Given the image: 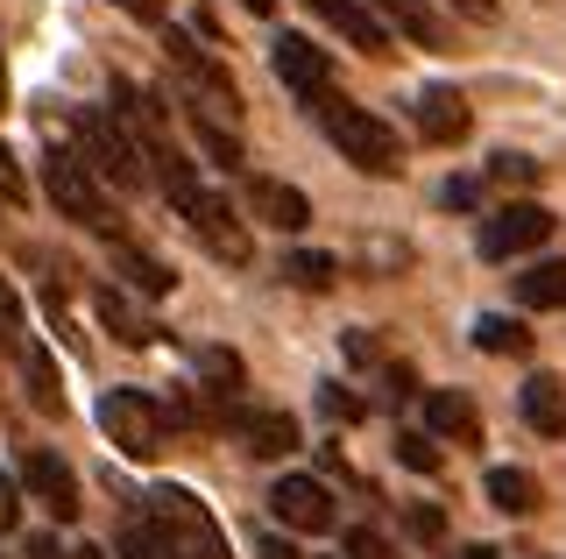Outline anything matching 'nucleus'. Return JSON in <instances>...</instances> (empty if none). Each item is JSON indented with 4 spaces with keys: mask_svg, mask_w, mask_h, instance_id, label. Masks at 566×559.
<instances>
[{
    "mask_svg": "<svg viewBox=\"0 0 566 559\" xmlns=\"http://www.w3.org/2000/svg\"><path fill=\"white\" fill-rule=\"evenodd\" d=\"M71 135H78V156H85V170L106 184H120V191H142L149 184V156H142V143L120 120H106L99 107H78L71 114Z\"/></svg>",
    "mask_w": 566,
    "mask_h": 559,
    "instance_id": "f257e3e1",
    "label": "nucleus"
},
{
    "mask_svg": "<svg viewBox=\"0 0 566 559\" xmlns=\"http://www.w3.org/2000/svg\"><path fill=\"white\" fill-rule=\"evenodd\" d=\"M326 143L347 156V164H361L368 178H397L403 170V149H397V128H389L382 114L354 107V99H333L326 107Z\"/></svg>",
    "mask_w": 566,
    "mask_h": 559,
    "instance_id": "f03ea898",
    "label": "nucleus"
},
{
    "mask_svg": "<svg viewBox=\"0 0 566 559\" xmlns=\"http://www.w3.org/2000/svg\"><path fill=\"white\" fill-rule=\"evenodd\" d=\"M149 524L164 531V546L177 559H227L220 524H212V510L191 496V488H156V496H149Z\"/></svg>",
    "mask_w": 566,
    "mask_h": 559,
    "instance_id": "7ed1b4c3",
    "label": "nucleus"
},
{
    "mask_svg": "<svg viewBox=\"0 0 566 559\" xmlns=\"http://www.w3.org/2000/svg\"><path fill=\"white\" fill-rule=\"evenodd\" d=\"M99 425H106V440H114L120 461H156V453H164V404H156L149 390H106Z\"/></svg>",
    "mask_w": 566,
    "mask_h": 559,
    "instance_id": "20e7f679",
    "label": "nucleus"
},
{
    "mask_svg": "<svg viewBox=\"0 0 566 559\" xmlns=\"http://www.w3.org/2000/svg\"><path fill=\"white\" fill-rule=\"evenodd\" d=\"M43 191H50V205H57L64 220H78V226H106V191H99L93 170H85V156H78V149H50V164H43Z\"/></svg>",
    "mask_w": 566,
    "mask_h": 559,
    "instance_id": "39448f33",
    "label": "nucleus"
},
{
    "mask_svg": "<svg viewBox=\"0 0 566 559\" xmlns=\"http://www.w3.org/2000/svg\"><path fill=\"white\" fill-rule=\"evenodd\" d=\"M538 241H553V213H545L538 199H510V205H495V213L482 220L474 249H482L489 262H510V255H531Z\"/></svg>",
    "mask_w": 566,
    "mask_h": 559,
    "instance_id": "423d86ee",
    "label": "nucleus"
},
{
    "mask_svg": "<svg viewBox=\"0 0 566 559\" xmlns=\"http://www.w3.org/2000/svg\"><path fill=\"white\" fill-rule=\"evenodd\" d=\"M164 57L177 64V78L199 93V114H212V120H220V114L234 120V114H241V93H234V78H227V64H220V57H206V50L191 43V36H170V43H164Z\"/></svg>",
    "mask_w": 566,
    "mask_h": 559,
    "instance_id": "0eeeda50",
    "label": "nucleus"
},
{
    "mask_svg": "<svg viewBox=\"0 0 566 559\" xmlns=\"http://www.w3.org/2000/svg\"><path fill=\"white\" fill-rule=\"evenodd\" d=\"M270 72L283 93H297V99H326V85H333V57L318 50L312 36H276L270 43Z\"/></svg>",
    "mask_w": 566,
    "mask_h": 559,
    "instance_id": "6e6552de",
    "label": "nucleus"
},
{
    "mask_svg": "<svg viewBox=\"0 0 566 559\" xmlns=\"http://www.w3.org/2000/svg\"><path fill=\"white\" fill-rule=\"evenodd\" d=\"M22 488H29V496L43 503V510L57 517V524L78 517V475H71V461H64V453L29 446V453H22Z\"/></svg>",
    "mask_w": 566,
    "mask_h": 559,
    "instance_id": "1a4fd4ad",
    "label": "nucleus"
},
{
    "mask_svg": "<svg viewBox=\"0 0 566 559\" xmlns=\"http://www.w3.org/2000/svg\"><path fill=\"white\" fill-rule=\"evenodd\" d=\"M270 510H276L283 531H333V496L318 475H283L270 488Z\"/></svg>",
    "mask_w": 566,
    "mask_h": 559,
    "instance_id": "9d476101",
    "label": "nucleus"
},
{
    "mask_svg": "<svg viewBox=\"0 0 566 559\" xmlns=\"http://www.w3.org/2000/svg\"><path fill=\"white\" fill-rule=\"evenodd\" d=\"M185 220H191V234H199V241H206V249L220 255V262H248V255H255V241H248V226L234 220V205H227V199H212V191H206L199 205H191Z\"/></svg>",
    "mask_w": 566,
    "mask_h": 559,
    "instance_id": "9b49d317",
    "label": "nucleus"
},
{
    "mask_svg": "<svg viewBox=\"0 0 566 559\" xmlns=\"http://www.w3.org/2000/svg\"><path fill=\"white\" fill-rule=\"evenodd\" d=\"M248 213L270 220L276 234H305V226H312V199L297 184H283V178H248Z\"/></svg>",
    "mask_w": 566,
    "mask_h": 559,
    "instance_id": "f8f14e48",
    "label": "nucleus"
},
{
    "mask_svg": "<svg viewBox=\"0 0 566 559\" xmlns=\"http://www.w3.org/2000/svg\"><path fill=\"white\" fill-rule=\"evenodd\" d=\"M227 425L241 432L248 453H262V461H283V453L297 446V425L291 411H255V404H227Z\"/></svg>",
    "mask_w": 566,
    "mask_h": 559,
    "instance_id": "ddd939ff",
    "label": "nucleus"
},
{
    "mask_svg": "<svg viewBox=\"0 0 566 559\" xmlns=\"http://www.w3.org/2000/svg\"><path fill=\"white\" fill-rule=\"evenodd\" d=\"M468 128H474V114H468V99H460L453 85H424V93H418V135H424V143L453 149Z\"/></svg>",
    "mask_w": 566,
    "mask_h": 559,
    "instance_id": "4468645a",
    "label": "nucleus"
},
{
    "mask_svg": "<svg viewBox=\"0 0 566 559\" xmlns=\"http://www.w3.org/2000/svg\"><path fill=\"white\" fill-rule=\"evenodd\" d=\"M305 8L333 29V36H347L354 50H368V57H382V50H389V29L361 8V0H305Z\"/></svg>",
    "mask_w": 566,
    "mask_h": 559,
    "instance_id": "2eb2a0df",
    "label": "nucleus"
},
{
    "mask_svg": "<svg viewBox=\"0 0 566 559\" xmlns=\"http://www.w3.org/2000/svg\"><path fill=\"white\" fill-rule=\"evenodd\" d=\"M517 404H524V425L531 432H545V440H559V432H566V382L559 376H531L524 390H517Z\"/></svg>",
    "mask_w": 566,
    "mask_h": 559,
    "instance_id": "dca6fc26",
    "label": "nucleus"
},
{
    "mask_svg": "<svg viewBox=\"0 0 566 559\" xmlns=\"http://www.w3.org/2000/svg\"><path fill=\"white\" fill-rule=\"evenodd\" d=\"M93 312H99L106 334L128 340V347H149V340H156V319H149V312H135V305H128V291H114V284H106L99 298H93Z\"/></svg>",
    "mask_w": 566,
    "mask_h": 559,
    "instance_id": "f3484780",
    "label": "nucleus"
},
{
    "mask_svg": "<svg viewBox=\"0 0 566 559\" xmlns=\"http://www.w3.org/2000/svg\"><path fill=\"white\" fill-rule=\"evenodd\" d=\"M424 418H432L439 440H460V446L482 440V418H474V404L460 390H432V397H424Z\"/></svg>",
    "mask_w": 566,
    "mask_h": 559,
    "instance_id": "a211bd4d",
    "label": "nucleus"
},
{
    "mask_svg": "<svg viewBox=\"0 0 566 559\" xmlns=\"http://www.w3.org/2000/svg\"><path fill=\"white\" fill-rule=\"evenodd\" d=\"M517 305H531V312H559L566 305V255L531 262V270L517 276Z\"/></svg>",
    "mask_w": 566,
    "mask_h": 559,
    "instance_id": "6ab92c4d",
    "label": "nucleus"
},
{
    "mask_svg": "<svg viewBox=\"0 0 566 559\" xmlns=\"http://www.w3.org/2000/svg\"><path fill=\"white\" fill-rule=\"evenodd\" d=\"M382 8V29H397V36H411L418 50H447V29L424 14V0H376Z\"/></svg>",
    "mask_w": 566,
    "mask_h": 559,
    "instance_id": "aec40b11",
    "label": "nucleus"
},
{
    "mask_svg": "<svg viewBox=\"0 0 566 559\" xmlns=\"http://www.w3.org/2000/svg\"><path fill=\"white\" fill-rule=\"evenodd\" d=\"M191 369H199V390H206V397H220V404L248 382V369H241L234 347H199V355H191Z\"/></svg>",
    "mask_w": 566,
    "mask_h": 559,
    "instance_id": "412c9836",
    "label": "nucleus"
},
{
    "mask_svg": "<svg viewBox=\"0 0 566 559\" xmlns=\"http://www.w3.org/2000/svg\"><path fill=\"white\" fill-rule=\"evenodd\" d=\"M482 488H489V503H495L503 517H531V510H538V482H531L524 467H489Z\"/></svg>",
    "mask_w": 566,
    "mask_h": 559,
    "instance_id": "4be33fe9",
    "label": "nucleus"
},
{
    "mask_svg": "<svg viewBox=\"0 0 566 559\" xmlns=\"http://www.w3.org/2000/svg\"><path fill=\"white\" fill-rule=\"evenodd\" d=\"M149 164H156V184L170 191V205H177V213H191V205L206 199V184L191 178V164H185V149H177V143H170V149H156Z\"/></svg>",
    "mask_w": 566,
    "mask_h": 559,
    "instance_id": "5701e85b",
    "label": "nucleus"
},
{
    "mask_svg": "<svg viewBox=\"0 0 566 559\" xmlns=\"http://www.w3.org/2000/svg\"><path fill=\"white\" fill-rule=\"evenodd\" d=\"M114 270L128 276V284L142 291V298H164V291L177 284V276L164 270V262H156V255H142V249H128V241H114Z\"/></svg>",
    "mask_w": 566,
    "mask_h": 559,
    "instance_id": "b1692460",
    "label": "nucleus"
},
{
    "mask_svg": "<svg viewBox=\"0 0 566 559\" xmlns=\"http://www.w3.org/2000/svg\"><path fill=\"white\" fill-rule=\"evenodd\" d=\"M474 347H482V355H531V334H524V319L482 312V319H474Z\"/></svg>",
    "mask_w": 566,
    "mask_h": 559,
    "instance_id": "393cba45",
    "label": "nucleus"
},
{
    "mask_svg": "<svg viewBox=\"0 0 566 559\" xmlns=\"http://www.w3.org/2000/svg\"><path fill=\"white\" fill-rule=\"evenodd\" d=\"M283 276H291L297 291H326L333 276H340V255H326V249H291V255H283Z\"/></svg>",
    "mask_w": 566,
    "mask_h": 559,
    "instance_id": "a878e982",
    "label": "nucleus"
},
{
    "mask_svg": "<svg viewBox=\"0 0 566 559\" xmlns=\"http://www.w3.org/2000/svg\"><path fill=\"white\" fill-rule=\"evenodd\" d=\"M191 128H199V149L212 156V164L241 170V135H234V128H220V120H212V114H199V107H191Z\"/></svg>",
    "mask_w": 566,
    "mask_h": 559,
    "instance_id": "bb28decb",
    "label": "nucleus"
},
{
    "mask_svg": "<svg viewBox=\"0 0 566 559\" xmlns=\"http://www.w3.org/2000/svg\"><path fill=\"white\" fill-rule=\"evenodd\" d=\"M22 361H29V397H35V411H64V390H57L50 355H43V347H22Z\"/></svg>",
    "mask_w": 566,
    "mask_h": 559,
    "instance_id": "cd10ccee",
    "label": "nucleus"
},
{
    "mask_svg": "<svg viewBox=\"0 0 566 559\" xmlns=\"http://www.w3.org/2000/svg\"><path fill=\"white\" fill-rule=\"evenodd\" d=\"M397 461L411 467V475H439V446H432V432H397Z\"/></svg>",
    "mask_w": 566,
    "mask_h": 559,
    "instance_id": "c85d7f7f",
    "label": "nucleus"
},
{
    "mask_svg": "<svg viewBox=\"0 0 566 559\" xmlns=\"http://www.w3.org/2000/svg\"><path fill=\"white\" fill-rule=\"evenodd\" d=\"M120 559H177V552L164 546L156 524H128V531H120Z\"/></svg>",
    "mask_w": 566,
    "mask_h": 559,
    "instance_id": "c756f323",
    "label": "nucleus"
},
{
    "mask_svg": "<svg viewBox=\"0 0 566 559\" xmlns=\"http://www.w3.org/2000/svg\"><path fill=\"white\" fill-rule=\"evenodd\" d=\"M403 531H411L418 546H439V538H447V510H439V503H411V510H403Z\"/></svg>",
    "mask_w": 566,
    "mask_h": 559,
    "instance_id": "7c9ffc66",
    "label": "nucleus"
},
{
    "mask_svg": "<svg viewBox=\"0 0 566 559\" xmlns=\"http://www.w3.org/2000/svg\"><path fill=\"white\" fill-rule=\"evenodd\" d=\"M489 178L503 184V191H524V184H538V164H531V156H489Z\"/></svg>",
    "mask_w": 566,
    "mask_h": 559,
    "instance_id": "2f4dec72",
    "label": "nucleus"
},
{
    "mask_svg": "<svg viewBox=\"0 0 566 559\" xmlns=\"http://www.w3.org/2000/svg\"><path fill=\"white\" fill-rule=\"evenodd\" d=\"M0 347H22V298L8 276H0Z\"/></svg>",
    "mask_w": 566,
    "mask_h": 559,
    "instance_id": "473e14b6",
    "label": "nucleus"
},
{
    "mask_svg": "<svg viewBox=\"0 0 566 559\" xmlns=\"http://www.w3.org/2000/svg\"><path fill=\"white\" fill-rule=\"evenodd\" d=\"M318 411H326L333 425H354V418H361V397H347L340 382H326V390H318Z\"/></svg>",
    "mask_w": 566,
    "mask_h": 559,
    "instance_id": "72a5a7b5",
    "label": "nucleus"
},
{
    "mask_svg": "<svg viewBox=\"0 0 566 559\" xmlns=\"http://www.w3.org/2000/svg\"><path fill=\"white\" fill-rule=\"evenodd\" d=\"M439 199H447L453 213H474V205H482V178H447V191H439Z\"/></svg>",
    "mask_w": 566,
    "mask_h": 559,
    "instance_id": "f704fd0d",
    "label": "nucleus"
},
{
    "mask_svg": "<svg viewBox=\"0 0 566 559\" xmlns=\"http://www.w3.org/2000/svg\"><path fill=\"white\" fill-rule=\"evenodd\" d=\"M347 559H389V546H382V531H347Z\"/></svg>",
    "mask_w": 566,
    "mask_h": 559,
    "instance_id": "c9c22d12",
    "label": "nucleus"
},
{
    "mask_svg": "<svg viewBox=\"0 0 566 559\" xmlns=\"http://www.w3.org/2000/svg\"><path fill=\"white\" fill-rule=\"evenodd\" d=\"M14 517H22V482L0 475V531H14Z\"/></svg>",
    "mask_w": 566,
    "mask_h": 559,
    "instance_id": "e433bc0d",
    "label": "nucleus"
},
{
    "mask_svg": "<svg viewBox=\"0 0 566 559\" xmlns=\"http://www.w3.org/2000/svg\"><path fill=\"white\" fill-rule=\"evenodd\" d=\"M0 199H8V205H22V199H29V184H22V170H14V156H8V149H0Z\"/></svg>",
    "mask_w": 566,
    "mask_h": 559,
    "instance_id": "4c0bfd02",
    "label": "nucleus"
},
{
    "mask_svg": "<svg viewBox=\"0 0 566 559\" xmlns=\"http://www.w3.org/2000/svg\"><path fill=\"white\" fill-rule=\"evenodd\" d=\"M255 559H305V552H297V546H291V538H276V531H262V538H255Z\"/></svg>",
    "mask_w": 566,
    "mask_h": 559,
    "instance_id": "58836bf2",
    "label": "nucleus"
},
{
    "mask_svg": "<svg viewBox=\"0 0 566 559\" xmlns=\"http://www.w3.org/2000/svg\"><path fill=\"white\" fill-rule=\"evenodd\" d=\"M114 8H120V14H135V22H164L170 0H114Z\"/></svg>",
    "mask_w": 566,
    "mask_h": 559,
    "instance_id": "ea45409f",
    "label": "nucleus"
},
{
    "mask_svg": "<svg viewBox=\"0 0 566 559\" xmlns=\"http://www.w3.org/2000/svg\"><path fill=\"white\" fill-rule=\"evenodd\" d=\"M453 8L468 14V22H495V14H503V8H495V0H453Z\"/></svg>",
    "mask_w": 566,
    "mask_h": 559,
    "instance_id": "a19ab883",
    "label": "nucleus"
},
{
    "mask_svg": "<svg viewBox=\"0 0 566 559\" xmlns=\"http://www.w3.org/2000/svg\"><path fill=\"white\" fill-rule=\"evenodd\" d=\"M29 559H71V552H64V546H57V538H50V531H43V538H29Z\"/></svg>",
    "mask_w": 566,
    "mask_h": 559,
    "instance_id": "79ce46f5",
    "label": "nucleus"
},
{
    "mask_svg": "<svg viewBox=\"0 0 566 559\" xmlns=\"http://www.w3.org/2000/svg\"><path fill=\"white\" fill-rule=\"evenodd\" d=\"M382 382H389V397H411V390H418V376H411V369H389Z\"/></svg>",
    "mask_w": 566,
    "mask_h": 559,
    "instance_id": "37998d69",
    "label": "nucleus"
},
{
    "mask_svg": "<svg viewBox=\"0 0 566 559\" xmlns=\"http://www.w3.org/2000/svg\"><path fill=\"white\" fill-rule=\"evenodd\" d=\"M241 8H248V14H270V8H276V0H241Z\"/></svg>",
    "mask_w": 566,
    "mask_h": 559,
    "instance_id": "c03bdc74",
    "label": "nucleus"
},
{
    "mask_svg": "<svg viewBox=\"0 0 566 559\" xmlns=\"http://www.w3.org/2000/svg\"><path fill=\"white\" fill-rule=\"evenodd\" d=\"M460 559H495V552H489V546H468V552H460Z\"/></svg>",
    "mask_w": 566,
    "mask_h": 559,
    "instance_id": "a18cd8bd",
    "label": "nucleus"
},
{
    "mask_svg": "<svg viewBox=\"0 0 566 559\" xmlns=\"http://www.w3.org/2000/svg\"><path fill=\"white\" fill-rule=\"evenodd\" d=\"M71 559H106V552H93V546H85V552H71Z\"/></svg>",
    "mask_w": 566,
    "mask_h": 559,
    "instance_id": "49530a36",
    "label": "nucleus"
},
{
    "mask_svg": "<svg viewBox=\"0 0 566 559\" xmlns=\"http://www.w3.org/2000/svg\"><path fill=\"white\" fill-rule=\"evenodd\" d=\"M0 99H8V78H0Z\"/></svg>",
    "mask_w": 566,
    "mask_h": 559,
    "instance_id": "de8ad7c7",
    "label": "nucleus"
}]
</instances>
